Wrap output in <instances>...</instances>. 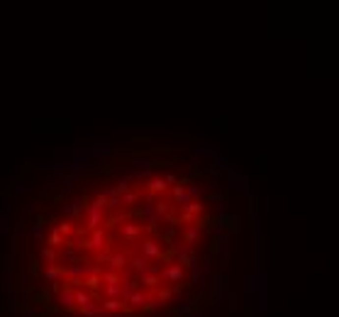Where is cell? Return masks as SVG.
I'll return each mask as SVG.
<instances>
[{"label":"cell","instance_id":"cell-1","mask_svg":"<svg viewBox=\"0 0 339 317\" xmlns=\"http://www.w3.org/2000/svg\"><path fill=\"white\" fill-rule=\"evenodd\" d=\"M186 276H188V271H186L181 263H176V261H169V263L159 271V281H164L169 288L183 286V283H186Z\"/></svg>","mask_w":339,"mask_h":317},{"label":"cell","instance_id":"cell-2","mask_svg":"<svg viewBox=\"0 0 339 317\" xmlns=\"http://www.w3.org/2000/svg\"><path fill=\"white\" fill-rule=\"evenodd\" d=\"M229 293V286H227V276L222 273H210V288H207V295H210V303L212 305H220Z\"/></svg>","mask_w":339,"mask_h":317},{"label":"cell","instance_id":"cell-3","mask_svg":"<svg viewBox=\"0 0 339 317\" xmlns=\"http://www.w3.org/2000/svg\"><path fill=\"white\" fill-rule=\"evenodd\" d=\"M135 222H139L144 230H151V232L159 230V220H156V215H154V200H146V202H141V205L137 207Z\"/></svg>","mask_w":339,"mask_h":317},{"label":"cell","instance_id":"cell-4","mask_svg":"<svg viewBox=\"0 0 339 317\" xmlns=\"http://www.w3.org/2000/svg\"><path fill=\"white\" fill-rule=\"evenodd\" d=\"M166 252H169V244H164L159 237L141 239V256H144V259H149L151 263H154V261H159V259H164Z\"/></svg>","mask_w":339,"mask_h":317},{"label":"cell","instance_id":"cell-5","mask_svg":"<svg viewBox=\"0 0 339 317\" xmlns=\"http://www.w3.org/2000/svg\"><path fill=\"white\" fill-rule=\"evenodd\" d=\"M81 217H83L85 230L93 232V230H98V227L105 225V220H108V210H98V207H93V205L88 202V207H85V212H83Z\"/></svg>","mask_w":339,"mask_h":317},{"label":"cell","instance_id":"cell-6","mask_svg":"<svg viewBox=\"0 0 339 317\" xmlns=\"http://www.w3.org/2000/svg\"><path fill=\"white\" fill-rule=\"evenodd\" d=\"M108 249V232H105V227H98V230H93V232H88L85 234V252H105Z\"/></svg>","mask_w":339,"mask_h":317},{"label":"cell","instance_id":"cell-7","mask_svg":"<svg viewBox=\"0 0 339 317\" xmlns=\"http://www.w3.org/2000/svg\"><path fill=\"white\" fill-rule=\"evenodd\" d=\"M85 207H88V200H85V195H83V193H76L71 202H64L61 212L66 215V217L71 220V222H73L76 217H81V215L85 212Z\"/></svg>","mask_w":339,"mask_h":317},{"label":"cell","instance_id":"cell-8","mask_svg":"<svg viewBox=\"0 0 339 317\" xmlns=\"http://www.w3.org/2000/svg\"><path fill=\"white\" fill-rule=\"evenodd\" d=\"M141 234H144V227L135 222V220H125L122 225H120V237H122V242H130V244H135L141 239Z\"/></svg>","mask_w":339,"mask_h":317},{"label":"cell","instance_id":"cell-9","mask_svg":"<svg viewBox=\"0 0 339 317\" xmlns=\"http://www.w3.org/2000/svg\"><path fill=\"white\" fill-rule=\"evenodd\" d=\"M54 305L56 310H64V313H73L76 310V295H73V288H61L56 295H54Z\"/></svg>","mask_w":339,"mask_h":317},{"label":"cell","instance_id":"cell-10","mask_svg":"<svg viewBox=\"0 0 339 317\" xmlns=\"http://www.w3.org/2000/svg\"><path fill=\"white\" fill-rule=\"evenodd\" d=\"M203 234H205V230L200 225H188V227H183V232H181V244L196 249V244H200Z\"/></svg>","mask_w":339,"mask_h":317},{"label":"cell","instance_id":"cell-11","mask_svg":"<svg viewBox=\"0 0 339 317\" xmlns=\"http://www.w3.org/2000/svg\"><path fill=\"white\" fill-rule=\"evenodd\" d=\"M71 164H83V166H90L93 164V156H90V146H71Z\"/></svg>","mask_w":339,"mask_h":317},{"label":"cell","instance_id":"cell-12","mask_svg":"<svg viewBox=\"0 0 339 317\" xmlns=\"http://www.w3.org/2000/svg\"><path fill=\"white\" fill-rule=\"evenodd\" d=\"M154 215L159 222H166V225H173V212H171V202L166 200H154Z\"/></svg>","mask_w":339,"mask_h":317},{"label":"cell","instance_id":"cell-13","mask_svg":"<svg viewBox=\"0 0 339 317\" xmlns=\"http://www.w3.org/2000/svg\"><path fill=\"white\" fill-rule=\"evenodd\" d=\"M130 266V256L125 252H113V256H110V261H108V268L110 271H115V273H125V268Z\"/></svg>","mask_w":339,"mask_h":317},{"label":"cell","instance_id":"cell-14","mask_svg":"<svg viewBox=\"0 0 339 317\" xmlns=\"http://www.w3.org/2000/svg\"><path fill=\"white\" fill-rule=\"evenodd\" d=\"M144 188H146V193H149V198L154 200V195H161V193H166L169 190V186H166V181H164V176H151L146 183H144Z\"/></svg>","mask_w":339,"mask_h":317},{"label":"cell","instance_id":"cell-15","mask_svg":"<svg viewBox=\"0 0 339 317\" xmlns=\"http://www.w3.org/2000/svg\"><path fill=\"white\" fill-rule=\"evenodd\" d=\"M42 276H44V281L49 283V286H56V283H64L66 281V276H64V266H47L44 271H42Z\"/></svg>","mask_w":339,"mask_h":317},{"label":"cell","instance_id":"cell-16","mask_svg":"<svg viewBox=\"0 0 339 317\" xmlns=\"http://www.w3.org/2000/svg\"><path fill=\"white\" fill-rule=\"evenodd\" d=\"M159 283H161V281H159V268H156V266H151L146 273L139 276V286H144L146 290H156Z\"/></svg>","mask_w":339,"mask_h":317},{"label":"cell","instance_id":"cell-17","mask_svg":"<svg viewBox=\"0 0 339 317\" xmlns=\"http://www.w3.org/2000/svg\"><path fill=\"white\" fill-rule=\"evenodd\" d=\"M73 295H76V310H78V308H85V305L95 303V295H98V293H93L90 288L81 286V288H76V290H73Z\"/></svg>","mask_w":339,"mask_h":317},{"label":"cell","instance_id":"cell-18","mask_svg":"<svg viewBox=\"0 0 339 317\" xmlns=\"http://www.w3.org/2000/svg\"><path fill=\"white\" fill-rule=\"evenodd\" d=\"M171 195H173V205H178L181 210H186V207H188L191 198H188V193H186V186H183V181H181L178 186H173V188H171Z\"/></svg>","mask_w":339,"mask_h":317},{"label":"cell","instance_id":"cell-19","mask_svg":"<svg viewBox=\"0 0 339 317\" xmlns=\"http://www.w3.org/2000/svg\"><path fill=\"white\" fill-rule=\"evenodd\" d=\"M90 156L108 164L110 156H113V146H110V144H95V142H93V144H90Z\"/></svg>","mask_w":339,"mask_h":317},{"label":"cell","instance_id":"cell-20","mask_svg":"<svg viewBox=\"0 0 339 317\" xmlns=\"http://www.w3.org/2000/svg\"><path fill=\"white\" fill-rule=\"evenodd\" d=\"M100 273H103V268H100V266H93V271H90V273L83 278V286H85V288H90L93 293H98V288L103 286V281H100Z\"/></svg>","mask_w":339,"mask_h":317},{"label":"cell","instance_id":"cell-21","mask_svg":"<svg viewBox=\"0 0 339 317\" xmlns=\"http://www.w3.org/2000/svg\"><path fill=\"white\" fill-rule=\"evenodd\" d=\"M247 183H249V181H247L244 176H239L234 169L229 171V193H247V190H249Z\"/></svg>","mask_w":339,"mask_h":317},{"label":"cell","instance_id":"cell-22","mask_svg":"<svg viewBox=\"0 0 339 317\" xmlns=\"http://www.w3.org/2000/svg\"><path fill=\"white\" fill-rule=\"evenodd\" d=\"M125 305H127L132 313H135V310H144V305H146V290H141V288L135 290V293L127 298V303H125Z\"/></svg>","mask_w":339,"mask_h":317},{"label":"cell","instance_id":"cell-23","mask_svg":"<svg viewBox=\"0 0 339 317\" xmlns=\"http://www.w3.org/2000/svg\"><path fill=\"white\" fill-rule=\"evenodd\" d=\"M39 261H42V263H47V266H56V263H59V249H54V247L44 244V247H42V252H39Z\"/></svg>","mask_w":339,"mask_h":317},{"label":"cell","instance_id":"cell-24","mask_svg":"<svg viewBox=\"0 0 339 317\" xmlns=\"http://www.w3.org/2000/svg\"><path fill=\"white\" fill-rule=\"evenodd\" d=\"M154 298H156V305H159V308H164V305H171V303H173V293H171V288H169V286H164V288L159 286V288L154 290Z\"/></svg>","mask_w":339,"mask_h":317},{"label":"cell","instance_id":"cell-25","mask_svg":"<svg viewBox=\"0 0 339 317\" xmlns=\"http://www.w3.org/2000/svg\"><path fill=\"white\" fill-rule=\"evenodd\" d=\"M100 308H103L108 315H117V313H125V310H127V305H125L122 300H108V298L100 300Z\"/></svg>","mask_w":339,"mask_h":317},{"label":"cell","instance_id":"cell-26","mask_svg":"<svg viewBox=\"0 0 339 317\" xmlns=\"http://www.w3.org/2000/svg\"><path fill=\"white\" fill-rule=\"evenodd\" d=\"M130 266H132V271H135L137 276H141V273H146V271H149V268H151L154 263H151L149 259H144V256L139 254V256H132V259H130Z\"/></svg>","mask_w":339,"mask_h":317},{"label":"cell","instance_id":"cell-27","mask_svg":"<svg viewBox=\"0 0 339 317\" xmlns=\"http://www.w3.org/2000/svg\"><path fill=\"white\" fill-rule=\"evenodd\" d=\"M78 313L83 317H108V313L100 308V303H90V305H85V308H78Z\"/></svg>","mask_w":339,"mask_h":317},{"label":"cell","instance_id":"cell-28","mask_svg":"<svg viewBox=\"0 0 339 317\" xmlns=\"http://www.w3.org/2000/svg\"><path fill=\"white\" fill-rule=\"evenodd\" d=\"M100 281H103V286H120L122 283V276L115 273V271H110V268H105L100 273Z\"/></svg>","mask_w":339,"mask_h":317},{"label":"cell","instance_id":"cell-29","mask_svg":"<svg viewBox=\"0 0 339 317\" xmlns=\"http://www.w3.org/2000/svg\"><path fill=\"white\" fill-rule=\"evenodd\" d=\"M29 234H32V239H34L37 244H42V242H44V220H37V222L32 225Z\"/></svg>","mask_w":339,"mask_h":317},{"label":"cell","instance_id":"cell-30","mask_svg":"<svg viewBox=\"0 0 339 317\" xmlns=\"http://www.w3.org/2000/svg\"><path fill=\"white\" fill-rule=\"evenodd\" d=\"M103 298H108V300H122V288L120 286H103Z\"/></svg>","mask_w":339,"mask_h":317},{"label":"cell","instance_id":"cell-31","mask_svg":"<svg viewBox=\"0 0 339 317\" xmlns=\"http://www.w3.org/2000/svg\"><path fill=\"white\" fill-rule=\"evenodd\" d=\"M49 247H54V249H61V247H66V237H61L59 234V230L54 227L52 230V234H49V242H47Z\"/></svg>","mask_w":339,"mask_h":317},{"label":"cell","instance_id":"cell-32","mask_svg":"<svg viewBox=\"0 0 339 317\" xmlns=\"http://www.w3.org/2000/svg\"><path fill=\"white\" fill-rule=\"evenodd\" d=\"M132 166H135L137 171H144V169H154V161L149 159V156H132V161H130Z\"/></svg>","mask_w":339,"mask_h":317},{"label":"cell","instance_id":"cell-33","mask_svg":"<svg viewBox=\"0 0 339 317\" xmlns=\"http://www.w3.org/2000/svg\"><path fill=\"white\" fill-rule=\"evenodd\" d=\"M183 186H186V193H188V198H191V200H200V195H203L200 183H196V181H186Z\"/></svg>","mask_w":339,"mask_h":317},{"label":"cell","instance_id":"cell-34","mask_svg":"<svg viewBox=\"0 0 339 317\" xmlns=\"http://www.w3.org/2000/svg\"><path fill=\"white\" fill-rule=\"evenodd\" d=\"M56 230H59V234H61V237H73V234H76V227H73V222H71V220H64V222H59V225H56Z\"/></svg>","mask_w":339,"mask_h":317},{"label":"cell","instance_id":"cell-35","mask_svg":"<svg viewBox=\"0 0 339 317\" xmlns=\"http://www.w3.org/2000/svg\"><path fill=\"white\" fill-rule=\"evenodd\" d=\"M186 212H191L193 217H200V215H205L203 200H191V202H188V207H186Z\"/></svg>","mask_w":339,"mask_h":317},{"label":"cell","instance_id":"cell-36","mask_svg":"<svg viewBox=\"0 0 339 317\" xmlns=\"http://www.w3.org/2000/svg\"><path fill=\"white\" fill-rule=\"evenodd\" d=\"M188 278H191V286H198V288H203L205 286V273L200 271V268H193Z\"/></svg>","mask_w":339,"mask_h":317},{"label":"cell","instance_id":"cell-37","mask_svg":"<svg viewBox=\"0 0 339 317\" xmlns=\"http://www.w3.org/2000/svg\"><path fill=\"white\" fill-rule=\"evenodd\" d=\"M73 181H76V176H71V173H68V176H59V178H56V186L64 190V193H68V190L73 188Z\"/></svg>","mask_w":339,"mask_h":317},{"label":"cell","instance_id":"cell-38","mask_svg":"<svg viewBox=\"0 0 339 317\" xmlns=\"http://www.w3.org/2000/svg\"><path fill=\"white\" fill-rule=\"evenodd\" d=\"M120 198H122V205H125V207H132V205L139 202V193H137V190H130V193L120 195Z\"/></svg>","mask_w":339,"mask_h":317},{"label":"cell","instance_id":"cell-39","mask_svg":"<svg viewBox=\"0 0 339 317\" xmlns=\"http://www.w3.org/2000/svg\"><path fill=\"white\" fill-rule=\"evenodd\" d=\"M154 176V169H144V171H132V181H141V183H146L149 178Z\"/></svg>","mask_w":339,"mask_h":317},{"label":"cell","instance_id":"cell-40","mask_svg":"<svg viewBox=\"0 0 339 317\" xmlns=\"http://www.w3.org/2000/svg\"><path fill=\"white\" fill-rule=\"evenodd\" d=\"M90 205H93V207H98V210H108V198H105L103 193H98V195L90 200Z\"/></svg>","mask_w":339,"mask_h":317},{"label":"cell","instance_id":"cell-41","mask_svg":"<svg viewBox=\"0 0 339 317\" xmlns=\"http://www.w3.org/2000/svg\"><path fill=\"white\" fill-rule=\"evenodd\" d=\"M12 232V225H10V217L0 212V234H10Z\"/></svg>","mask_w":339,"mask_h":317},{"label":"cell","instance_id":"cell-42","mask_svg":"<svg viewBox=\"0 0 339 317\" xmlns=\"http://www.w3.org/2000/svg\"><path fill=\"white\" fill-rule=\"evenodd\" d=\"M54 161H64V164H68V161H71V149H56V151H54Z\"/></svg>","mask_w":339,"mask_h":317},{"label":"cell","instance_id":"cell-43","mask_svg":"<svg viewBox=\"0 0 339 317\" xmlns=\"http://www.w3.org/2000/svg\"><path fill=\"white\" fill-rule=\"evenodd\" d=\"M12 193H15V195H29V193H32V186H29V183H17V186L12 188Z\"/></svg>","mask_w":339,"mask_h":317},{"label":"cell","instance_id":"cell-44","mask_svg":"<svg viewBox=\"0 0 339 317\" xmlns=\"http://www.w3.org/2000/svg\"><path fill=\"white\" fill-rule=\"evenodd\" d=\"M164 181H166V186H169V188H173V186H178V183H181V178H178L176 173H164Z\"/></svg>","mask_w":339,"mask_h":317},{"label":"cell","instance_id":"cell-45","mask_svg":"<svg viewBox=\"0 0 339 317\" xmlns=\"http://www.w3.org/2000/svg\"><path fill=\"white\" fill-rule=\"evenodd\" d=\"M110 256H113V252H110V249H105V252H98V254H95V263H108V261H110Z\"/></svg>","mask_w":339,"mask_h":317},{"label":"cell","instance_id":"cell-46","mask_svg":"<svg viewBox=\"0 0 339 317\" xmlns=\"http://www.w3.org/2000/svg\"><path fill=\"white\" fill-rule=\"evenodd\" d=\"M105 166H108V171H110L113 176H125V169H122V166H117V164H110V161H108Z\"/></svg>","mask_w":339,"mask_h":317},{"label":"cell","instance_id":"cell-47","mask_svg":"<svg viewBox=\"0 0 339 317\" xmlns=\"http://www.w3.org/2000/svg\"><path fill=\"white\" fill-rule=\"evenodd\" d=\"M2 215L10 217V198H2Z\"/></svg>","mask_w":339,"mask_h":317},{"label":"cell","instance_id":"cell-48","mask_svg":"<svg viewBox=\"0 0 339 317\" xmlns=\"http://www.w3.org/2000/svg\"><path fill=\"white\" fill-rule=\"evenodd\" d=\"M17 317H37L34 310H17Z\"/></svg>","mask_w":339,"mask_h":317}]
</instances>
